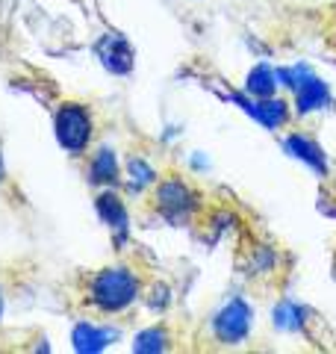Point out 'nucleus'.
I'll return each instance as SVG.
<instances>
[{
    "instance_id": "20e7f679",
    "label": "nucleus",
    "mask_w": 336,
    "mask_h": 354,
    "mask_svg": "<svg viewBox=\"0 0 336 354\" xmlns=\"http://www.w3.org/2000/svg\"><path fill=\"white\" fill-rule=\"evenodd\" d=\"M251 330V307L242 301V298H233L227 307L218 310V316L212 319V334L218 342H227V346H236L248 337Z\"/></svg>"
},
{
    "instance_id": "6e6552de",
    "label": "nucleus",
    "mask_w": 336,
    "mask_h": 354,
    "mask_svg": "<svg viewBox=\"0 0 336 354\" xmlns=\"http://www.w3.org/2000/svg\"><path fill=\"white\" fill-rule=\"evenodd\" d=\"M106 342H109L106 330H95L92 325H80L77 334H74V348L77 351H97V348H104Z\"/></svg>"
},
{
    "instance_id": "9d476101",
    "label": "nucleus",
    "mask_w": 336,
    "mask_h": 354,
    "mask_svg": "<svg viewBox=\"0 0 336 354\" xmlns=\"http://www.w3.org/2000/svg\"><path fill=\"white\" fill-rule=\"evenodd\" d=\"M165 342H168L165 330L162 328H151V330H144V334H139L136 351H162V348H168Z\"/></svg>"
},
{
    "instance_id": "f8f14e48",
    "label": "nucleus",
    "mask_w": 336,
    "mask_h": 354,
    "mask_svg": "<svg viewBox=\"0 0 336 354\" xmlns=\"http://www.w3.org/2000/svg\"><path fill=\"white\" fill-rule=\"evenodd\" d=\"M6 183V169H3V157H0V186Z\"/></svg>"
},
{
    "instance_id": "1a4fd4ad",
    "label": "nucleus",
    "mask_w": 336,
    "mask_h": 354,
    "mask_svg": "<svg viewBox=\"0 0 336 354\" xmlns=\"http://www.w3.org/2000/svg\"><path fill=\"white\" fill-rule=\"evenodd\" d=\"M248 88L256 95V97H272L274 95V74L268 71V68H256L254 74H251V80H248Z\"/></svg>"
},
{
    "instance_id": "423d86ee",
    "label": "nucleus",
    "mask_w": 336,
    "mask_h": 354,
    "mask_svg": "<svg viewBox=\"0 0 336 354\" xmlns=\"http://www.w3.org/2000/svg\"><path fill=\"white\" fill-rule=\"evenodd\" d=\"M97 209H100V218L106 221V225H112L115 230H124L127 227V209L124 204H121V198L115 192H100L97 195Z\"/></svg>"
},
{
    "instance_id": "f03ea898",
    "label": "nucleus",
    "mask_w": 336,
    "mask_h": 354,
    "mask_svg": "<svg viewBox=\"0 0 336 354\" xmlns=\"http://www.w3.org/2000/svg\"><path fill=\"white\" fill-rule=\"evenodd\" d=\"M56 142L68 151V157H88L97 136V121L92 106L83 101H62L53 109Z\"/></svg>"
},
{
    "instance_id": "ddd939ff",
    "label": "nucleus",
    "mask_w": 336,
    "mask_h": 354,
    "mask_svg": "<svg viewBox=\"0 0 336 354\" xmlns=\"http://www.w3.org/2000/svg\"><path fill=\"white\" fill-rule=\"evenodd\" d=\"M3 307H6V295H3V290H0V319H3Z\"/></svg>"
},
{
    "instance_id": "39448f33",
    "label": "nucleus",
    "mask_w": 336,
    "mask_h": 354,
    "mask_svg": "<svg viewBox=\"0 0 336 354\" xmlns=\"http://www.w3.org/2000/svg\"><path fill=\"white\" fill-rule=\"evenodd\" d=\"M86 169H88V180L97 183V186H109V183L118 180V162L112 157V151H106V148L88 151Z\"/></svg>"
},
{
    "instance_id": "f257e3e1",
    "label": "nucleus",
    "mask_w": 336,
    "mask_h": 354,
    "mask_svg": "<svg viewBox=\"0 0 336 354\" xmlns=\"http://www.w3.org/2000/svg\"><path fill=\"white\" fill-rule=\"evenodd\" d=\"M148 278L136 263H112L80 272L68 286V304L74 313L88 319H115L139 304Z\"/></svg>"
},
{
    "instance_id": "0eeeda50",
    "label": "nucleus",
    "mask_w": 336,
    "mask_h": 354,
    "mask_svg": "<svg viewBox=\"0 0 336 354\" xmlns=\"http://www.w3.org/2000/svg\"><path fill=\"white\" fill-rule=\"evenodd\" d=\"M295 97H298V109L301 113H307V109H316V106L324 104L328 88H324L321 80H316V77H307V80H301L295 86Z\"/></svg>"
},
{
    "instance_id": "7ed1b4c3",
    "label": "nucleus",
    "mask_w": 336,
    "mask_h": 354,
    "mask_svg": "<svg viewBox=\"0 0 336 354\" xmlns=\"http://www.w3.org/2000/svg\"><path fill=\"white\" fill-rule=\"evenodd\" d=\"M153 209L171 225H189L200 213V195L183 174H162L153 180Z\"/></svg>"
},
{
    "instance_id": "9b49d317",
    "label": "nucleus",
    "mask_w": 336,
    "mask_h": 354,
    "mask_svg": "<svg viewBox=\"0 0 336 354\" xmlns=\"http://www.w3.org/2000/svg\"><path fill=\"white\" fill-rule=\"evenodd\" d=\"M324 41L336 50V6L328 9V18H324Z\"/></svg>"
}]
</instances>
